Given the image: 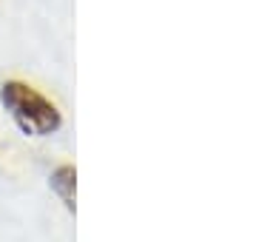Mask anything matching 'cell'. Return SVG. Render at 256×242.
I'll use <instances>...</instances> for the list:
<instances>
[{
    "instance_id": "obj_2",
    "label": "cell",
    "mask_w": 256,
    "mask_h": 242,
    "mask_svg": "<svg viewBox=\"0 0 256 242\" xmlns=\"http://www.w3.org/2000/svg\"><path fill=\"white\" fill-rule=\"evenodd\" d=\"M48 186H52V191L60 196V202L66 205V211L74 214V208H77V205H74V194H77V168L68 166V162L57 166L54 171H52V177H48Z\"/></svg>"
},
{
    "instance_id": "obj_1",
    "label": "cell",
    "mask_w": 256,
    "mask_h": 242,
    "mask_svg": "<svg viewBox=\"0 0 256 242\" xmlns=\"http://www.w3.org/2000/svg\"><path fill=\"white\" fill-rule=\"evenodd\" d=\"M0 102L6 106L12 120L20 126L23 134L32 137H46L54 134L63 126V114L46 94H40L34 86L23 80H6L0 86Z\"/></svg>"
}]
</instances>
